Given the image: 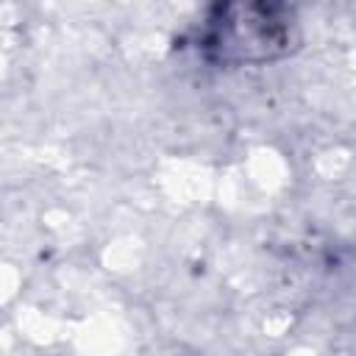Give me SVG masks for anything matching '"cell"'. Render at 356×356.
Returning <instances> with one entry per match:
<instances>
[{
  "mask_svg": "<svg viewBox=\"0 0 356 356\" xmlns=\"http://www.w3.org/2000/svg\"><path fill=\"white\" fill-rule=\"evenodd\" d=\"M189 44L214 67L267 64L300 44L298 11L284 3H220L189 31Z\"/></svg>",
  "mask_w": 356,
  "mask_h": 356,
  "instance_id": "6da1fadb",
  "label": "cell"
}]
</instances>
